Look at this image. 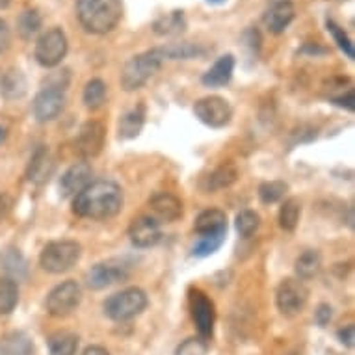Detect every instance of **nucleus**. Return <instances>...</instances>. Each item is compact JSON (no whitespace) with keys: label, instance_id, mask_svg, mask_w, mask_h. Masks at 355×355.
<instances>
[{"label":"nucleus","instance_id":"nucleus-1","mask_svg":"<svg viewBox=\"0 0 355 355\" xmlns=\"http://www.w3.org/2000/svg\"><path fill=\"white\" fill-rule=\"evenodd\" d=\"M125 198L114 181H92L73 198V212L84 220H110L121 212Z\"/></svg>","mask_w":355,"mask_h":355},{"label":"nucleus","instance_id":"nucleus-2","mask_svg":"<svg viewBox=\"0 0 355 355\" xmlns=\"http://www.w3.org/2000/svg\"><path fill=\"white\" fill-rule=\"evenodd\" d=\"M75 8L78 23L89 34H110L121 23L123 0H76Z\"/></svg>","mask_w":355,"mask_h":355},{"label":"nucleus","instance_id":"nucleus-3","mask_svg":"<svg viewBox=\"0 0 355 355\" xmlns=\"http://www.w3.org/2000/svg\"><path fill=\"white\" fill-rule=\"evenodd\" d=\"M164 60L166 58H164L160 47L132 56L127 64L123 65L121 76H119L123 89L125 92H136V89L146 86L147 82L160 71Z\"/></svg>","mask_w":355,"mask_h":355},{"label":"nucleus","instance_id":"nucleus-4","mask_svg":"<svg viewBox=\"0 0 355 355\" xmlns=\"http://www.w3.org/2000/svg\"><path fill=\"white\" fill-rule=\"evenodd\" d=\"M82 245L75 240H54L49 242L40 255L41 268L49 274H65L80 261Z\"/></svg>","mask_w":355,"mask_h":355},{"label":"nucleus","instance_id":"nucleus-5","mask_svg":"<svg viewBox=\"0 0 355 355\" xmlns=\"http://www.w3.org/2000/svg\"><path fill=\"white\" fill-rule=\"evenodd\" d=\"M147 303L149 300L146 292L138 286H128L125 291H119L110 297H106V302L103 303V311L110 320L125 322L141 315L146 311Z\"/></svg>","mask_w":355,"mask_h":355},{"label":"nucleus","instance_id":"nucleus-6","mask_svg":"<svg viewBox=\"0 0 355 355\" xmlns=\"http://www.w3.org/2000/svg\"><path fill=\"white\" fill-rule=\"evenodd\" d=\"M67 51H69L67 35L60 26H53L47 32H43L35 41L34 58L41 67L54 69L64 62Z\"/></svg>","mask_w":355,"mask_h":355},{"label":"nucleus","instance_id":"nucleus-7","mask_svg":"<svg viewBox=\"0 0 355 355\" xmlns=\"http://www.w3.org/2000/svg\"><path fill=\"white\" fill-rule=\"evenodd\" d=\"M309 300V291L302 279L286 277L279 283L275 291V303L283 316H297L302 313Z\"/></svg>","mask_w":355,"mask_h":355},{"label":"nucleus","instance_id":"nucleus-8","mask_svg":"<svg viewBox=\"0 0 355 355\" xmlns=\"http://www.w3.org/2000/svg\"><path fill=\"white\" fill-rule=\"evenodd\" d=\"M82 302V288L76 281L69 279L60 283L49 292L47 313L54 318H65L75 311Z\"/></svg>","mask_w":355,"mask_h":355},{"label":"nucleus","instance_id":"nucleus-9","mask_svg":"<svg viewBox=\"0 0 355 355\" xmlns=\"http://www.w3.org/2000/svg\"><path fill=\"white\" fill-rule=\"evenodd\" d=\"M128 264L121 259H108L94 264L86 275V283L92 291H103L106 286L116 285L128 279Z\"/></svg>","mask_w":355,"mask_h":355},{"label":"nucleus","instance_id":"nucleus-10","mask_svg":"<svg viewBox=\"0 0 355 355\" xmlns=\"http://www.w3.org/2000/svg\"><path fill=\"white\" fill-rule=\"evenodd\" d=\"M193 114L199 121L210 128H223L231 123L233 117V108L229 105V101L218 95H209L203 99L196 101L193 105Z\"/></svg>","mask_w":355,"mask_h":355},{"label":"nucleus","instance_id":"nucleus-11","mask_svg":"<svg viewBox=\"0 0 355 355\" xmlns=\"http://www.w3.org/2000/svg\"><path fill=\"white\" fill-rule=\"evenodd\" d=\"M188 305H190V313L198 327L199 337L209 340L214 333V324H216V309L214 303L210 300L203 291L199 288H190L188 292Z\"/></svg>","mask_w":355,"mask_h":355},{"label":"nucleus","instance_id":"nucleus-12","mask_svg":"<svg viewBox=\"0 0 355 355\" xmlns=\"http://www.w3.org/2000/svg\"><path fill=\"white\" fill-rule=\"evenodd\" d=\"M65 103H67L65 92L56 89V87L43 86L34 97V103H32V112H34L35 121H54L65 110Z\"/></svg>","mask_w":355,"mask_h":355},{"label":"nucleus","instance_id":"nucleus-13","mask_svg":"<svg viewBox=\"0 0 355 355\" xmlns=\"http://www.w3.org/2000/svg\"><path fill=\"white\" fill-rule=\"evenodd\" d=\"M76 151L84 158L99 157L106 146V128L97 119H89L80 127L76 136Z\"/></svg>","mask_w":355,"mask_h":355},{"label":"nucleus","instance_id":"nucleus-14","mask_svg":"<svg viewBox=\"0 0 355 355\" xmlns=\"http://www.w3.org/2000/svg\"><path fill=\"white\" fill-rule=\"evenodd\" d=\"M296 17V6L292 0H268L262 12V23L270 34H283Z\"/></svg>","mask_w":355,"mask_h":355},{"label":"nucleus","instance_id":"nucleus-15","mask_svg":"<svg viewBox=\"0 0 355 355\" xmlns=\"http://www.w3.org/2000/svg\"><path fill=\"white\" fill-rule=\"evenodd\" d=\"M128 239H130V242L136 248H141V250L153 248V245H157L160 242V239H162L160 223L155 218H151V216H140V218H136L130 223V227H128Z\"/></svg>","mask_w":355,"mask_h":355},{"label":"nucleus","instance_id":"nucleus-16","mask_svg":"<svg viewBox=\"0 0 355 355\" xmlns=\"http://www.w3.org/2000/svg\"><path fill=\"white\" fill-rule=\"evenodd\" d=\"M92 175H94V169L87 162L73 164L60 179V196L65 199L75 198L76 193H80L92 182Z\"/></svg>","mask_w":355,"mask_h":355},{"label":"nucleus","instance_id":"nucleus-17","mask_svg":"<svg viewBox=\"0 0 355 355\" xmlns=\"http://www.w3.org/2000/svg\"><path fill=\"white\" fill-rule=\"evenodd\" d=\"M147 205L151 210V218H155L158 223H171L182 216V201L169 192L153 193Z\"/></svg>","mask_w":355,"mask_h":355},{"label":"nucleus","instance_id":"nucleus-18","mask_svg":"<svg viewBox=\"0 0 355 355\" xmlns=\"http://www.w3.org/2000/svg\"><path fill=\"white\" fill-rule=\"evenodd\" d=\"M28 92V80L21 69L8 67L0 71V97L6 101L23 99Z\"/></svg>","mask_w":355,"mask_h":355},{"label":"nucleus","instance_id":"nucleus-19","mask_svg":"<svg viewBox=\"0 0 355 355\" xmlns=\"http://www.w3.org/2000/svg\"><path fill=\"white\" fill-rule=\"evenodd\" d=\"M234 67H236V58L233 54H223L220 58L216 60L212 67H210L203 76H201V82L203 86L207 87H221L231 82L234 73Z\"/></svg>","mask_w":355,"mask_h":355},{"label":"nucleus","instance_id":"nucleus-20","mask_svg":"<svg viewBox=\"0 0 355 355\" xmlns=\"http://www.w3.org/2000/svg\"><path fill=\"white\" fill-rule=\"evenodd\" d=\"M236 179H239V171L233 164H223V166L212 169L207 177H203L199 182V188L207 193H214L233 187Z\"/></svg>","mask_w":355,"mask_h":355},{"label":"nucleus","instance_id":"nucleus-21","mask_svg":"<svg viewBox=\"0 0 355 355\" xmlns=\"http://www.w3.org/2000/svg\"><path fill=\"white\" fill-rule=\"evenodd\" d=\"M196 233L199 236L227 234V216L220 209H207L196 218Z\"/></svg>","mask_w":355,"mask_h":355},{"label":"nucleus","instance_id":"nucleus-22","mask_svg":"<svg viewBox=\"0 0 355 355\" xmlns=\"http://www.w3.org/2000/svg\"><path fill=\"white\" fill-rule=\"evenodd\" d=\"M144 125H146V106L138 105L132 110L125 112L117 123L119 140H135L136 136H140Z\"/></svg>","mask_w":355,"mask_h":355},{"label":"nucleus","instance_id":"nucleus-23","mask_svg":"<svg viewBox=\"0 0 355 355\" xmlns=\"http://www.w3.org/2000/svg\"><path fill=\"white\" fill-rule=\"evenodd\" d=\"M187 17L184 12L181 10H173V12L160 15V17L153 23V32L160 37H173V35H181L187 32Z\"/></svg>","mask_w":355,"mask_h":355},{"label":"nucleus","instance_id":"nucleus-24","mask_svg":"<svg viewBox=\"0 0 355 355\" xmlns=\"http://www.w3.org/2000/svg\"><path fill=\"white\" fill-rule=\"evenodd\" d=\"M34 344L24 331H10L0 337V355H32Z\"/></svg>","mask_w":355,"mask_h":355},{"label":"nucleus","instance_id":"nucleus-25","mask_svg":"<svg viewBox=\"0 0 355 355\" xmlns=\"http://www.w3.org/2000/svg\"><path fill=\"white\" fill-rule=\"evenodd\" d=\"M294 270H296L297 279H302V281L315 279L322 270L320 253L315 250L303 251L302 255L296 259V262H294Z\"/></svg>","mask_w":355,"mask_h":355},{"label":"nucleus","instance_id":"nucleus-26","mask_svg":"<svg viewBox=\"0 0 355 355\" xmlns=\"http://www.w3.org/2000/svg\"><path fill=\"white\" fill-rule=\"evenodd\" d=\"M41 26H43V17L35 8H28L19 13L17 34L21 40L32 41L41 32Z\"/></svg>","mask_w":355,"mask_h":355},{"label":"nucleus","instance_id":"nucleus-27","mask_svg":"<svg viewBox=\"0 0 355 355\" xmlns=\"http://www.w3.org/2000/svg\"><path fill=\"white\" fill-rule=\"evenodd\" d=\"M106 95H108V87L101 78H92L84 86V94H82V101L87 110H99L106 103Z\"/></svg>","mask_w":355,"mask_h":355},{"label":"nucleus","instance_id":"nucleus-28","mask_svg":"<svg viewBox=\"0 0 355 355\" xmlns=\"http://www.w3.org/2000/svg\"><path fill=\"white\" fill-rule=\"evenodd\" d=\"M78 337L71 331H58L49 337V352L51 355H76Z\"/></svg>","mask_w":355,"mask_h":355},{"label":"nucleus","instance_id":"nucleus-29","mask_svg":"<svg viewBox=\"0 0 355 355\" xmlns=\"http://www.w3.org/2000/svg\"><path fill=\"white\" fill-rule=\"evenodd\" d=\"M164 58L166 60H192L203 56L205 49L196 45V43H188V41H181V43H169L166 47H160Z\"/></svg>","mask_w":355,"mask_h":355},{"label":"nucleus","instance_id":"nucleus-30","mask_svg":"<svg viewBox=\"0 0 355 355\" xmlns=\"http://www.w3.org/2000/svg\"><path fill=\"white\" fill-rule=\"evenodd\" d=\"M0 272L6 274V279H19L23 277L24 272H26V264H24L21 253H17L15 250H8L0 255Z\"/></svg>","mask_w":355,"mask_h":355},{"label":"nucleus","instance_id":"nucleus-31","mask_svg":"<svg viewBox=\"0 0 355 355\" xmlns=\"http://www.w3.org/2000/svg\"><path fill=\"white\" fill-rule=\"evenodd\" d=\"M300 216H302V203L296 198L286 199L279 209V227L286 233L296 231L297 223H300Z\"/></svg>","mask_w":355,"mask_h":355},{"label":"nucleus","instance_id":"nucleus-32","mask_svg":"<svg viewBox=\"0 0 355 355\" xmlns=\"http://www.w3.org/2000/svg\"><path fill=\"white\" fill-rule=\"evenodd\" d=\"M49 164V151L45 146H40L30 158L28 168H26V179L32 182H41L45 179Z\"/></svg>","mask_w":355,"mask_h":355},{"label":"nucleus","instance_id":"nucleus-33","mask_svg":"<svg viewBox=\"0 0 355 355\" xmlns=\"http://www.w3.org/2000/svg\"><path fill=\"white\" fill-rule=\"evenodd\" d=\"M19 303V286L13 279H0V315H10Z\"/></svg>","mask_w":355,"mask_h":355},{"label":"nucleus","instance_id":"nucleus-34","mask_svg":"<svg viewBox=\"0 0 355 355\" xmlns=\"http://www.w3.org/2000/svg\"><path fill=\"white\" fill-rule=\"evenodd\" d=\"M234 227L242 239H250L261 227V216L255 210H240L234 220Z\"/></svg>","mask_w":355,"mask_h":355},{"label":"nucleus","instance_id":"nucleus-35","mask_svg":"<svg viewBox=\"0 0 355 355\" xmlns=\"http://www.w3.org/2000/svg\"><path fill=\"white\" fill-rule=\"evenodd\" d=\"M288 184L285 181H264L259 187V198L264 205H274L285 198Z\"/></svg>","mask_w":355,"mask_h":355},{"label":"nucleus","instance_id":"nucleus-36","mask_svg":"<svg viewBox=\"0 0 355 355\" xmlns=\"http://www.w3.org/2000/svg\"><path fill=\"white\" fill-rule=\"evenodd\" d=\"M326 28L327 32L333 35V41L337 43L338 49L343 51L344 56L349 60H355V49H354V43H352V40L348 37V34L344 32L343 26H338L335 21H331V19H327L326 21Z\"/></svg>","mask_w":355,"mask_h":355},{"label":"nucleus","instance_id":"nucleus-37","mask_svg":"<svg viewBox=\"0 0 355 355\" xmlns=\"http://www.w3.org/2000/svg\"><path fill=\"white\" fill-rule=\"evenodd\" d=\"M227 234H210V236H199V240L193 244L192 253L196 257H209L220 250L223 242H225Z\"/></svg>","mask_w":355,"mask_h":355},{"label":"nucleus","instance_id":"nucleus-38","mask_svg":"<svg viewBox=\"0 0 355 355\" xmlns=\"http://www.w3.org/2000/svg\"><path fill=\"white\" fill-rule=\"evenodd\" d=\"M240 41H242V47H244L245 51H248V54H250V58H259V54H261L262 49V35L261 32H259V28H255V26H248V28L242 32V35H240Z\"/></svg>","mask_w":355,"mask_h":355},{"label":"nucleus","instance_id":"nucleus-39","mask_svg":"<svg viewBox=\"0 0 355 355\" xmlns=\"http://www.w3.org/2000/svg\"><path fill=\"white\" fill-rule=\"evenodd\" d=\"M209 354V344L201 337H190L184 343L179 344L175 355H207Z\"/></svg>","mask_w":355,"mask_h":355},{"label":"nucleus","instance_id":"nucleus-40","mask_svg":"<svg viewBox=\"0 0 355 355\" xmlns=\"http://www.w3.org/2000/svg\"><path fill=\"white\" fill-rule=\"evenodd\" d=\"M71 84V71L69 69H58L51 73L47 76V80L43 82L45 87H56V89H62V92H67V87Z\"/></svg>","mask_w":355,"mask_h":355},{"label":"nucleus","instance_id":"nucleus-41","mask_svg":"<svg viewBox=\"0 0 355 355\" xmlns=\"http://www.w3.org/2000/svg\"><path fill=\"white\" fill-rule=\"evenodd\" d=\"M331 103H335V105H338V106H343V108H346V110L354 112L355 110L354 87H349V89H346L344 94L337 95V97H331Z\"/></svg>","mask_w":355,"mask_h":355},{"label":"nucleus","instance_id":"nucleus-42","mask_svg":"<svg viewBox=\"0 0 355 355\" xmlns=\"http://www.w3.org/2000/svg\"><path fill=\"white\" fill-rule=\"evenodd\" d=\"M333 318V309L331 305H327V303H320L315 311V320L316 324L320 327H326Z\"/></svg>","mask_w":355,"mask_h":355},{"label":"nucleus","instance_id":"nucleus-43","mask_svg":"<svg viewBox=\"0 0 355 355\" xmlns=\"http://www.w3.org/2000/svg\"><path fill=\"white\" fill-rule=\"evenodd\" d=\"M12 47V30L4 19H0V54H4Z\"/></svg>","mask_w":355,"mask_h":355},{"label":"nucleus","instance_id":"nucleus-44","mask_svg":"<svg viewBox=\"0 0 355 355\" xmlns=\"http://www.w3.org/2000/svg\"><path fill=\"white\" fill-rule=\"evenodd\" d=\"M337 337H338V340L344 344V346L352 348V346H354V340H355V327L349 324V326L343 327V329H338Z\"/></svg>","mask_w":355,"mask_h":355},{"label":"nucleus","instance_id":"nucleus-45","mask_svg":"<svg viewBox=\"0 0 355 355\" xmlns=\"http://www.w3.org/2000/svg\"><path fill=\"white\" fill-rule=\"evenodd\" d=\"M300 53L302 54H309V56H326L329 51L326 47H322L318 43H305L302 49H300Z\"/></svg>","mask_w":355,"mask_h":355},{"label":"nucleus","instance_id":"nucleus-46","mask_svg":"<svg viewBox=\"0 0 355 355\" xmlns=\"http://www.w3.org/2000/svg\"><path fill=\"white\" fill-rule=\"evenodd\" d=\"M10 209H12V201H10V198H8L6 193L0 192V221L6 218Z\"/></svg>","mask_w":355,"mask_h":355},{"label":"nucleus","instance_id":"nucleus-47","mask_svg":"<svg viewBox=\"0 0 355 355\" xmlns=\"http://www.w3.org/2000/svg\"><path fill=\"white\" fill-rule=\"evenodd\" d=\"M82 355H110V352L103 346H87Z\"/></svg>","mask_w":355,"mask_h":355},{"label":"nucleus","instance_id":"nucleus-48","mask_svg":"<svg viewBox=\"0 0 355 355\" xmlns=\"http://www.w3.org/2000/svg\"><path fill=\"white\" fill-rule=\"evenodd\" d=\"M205 2H207L209 6H223L227 0H205Z\"/></svg>","mask_w":355,"mask_h":355},{"label":"nucleus","instance_id":"nucleus-49","mask_svg":"<svg viewBox=\"0 0 355 355\" xmlns=\"http://www.w3.org/2000/svg\"><path fill=\"white\" fill-rule=\"evenodd\" d=\"M12 4V0H0V10H6Z\"/></svg>","mask_w":355,"mask_h":355},{"label":"nucleus","instance_id":"nucleus-50","mask_svg":"<svg viewBox=\"0 0 355 355\" xmlns=\"http://www.w3.org/2000/svg\"><path fill=\"white\" fill-rule=\"evenodd\" d=\"M4 138H6V132H4V128L0 127V144L4 141Z\"/></svg>","mask_w":355,"mask_h":355}]
</instances>
